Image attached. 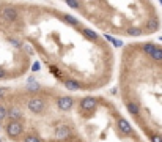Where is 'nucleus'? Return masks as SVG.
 Here are the masks:
<instances>
[{
	"instance_id": "nucleus-4",
	"label": "nucleus",
	"mask_w": 162,
	"mask_h": 142,
	"mask_svg": "<svg viewBox=\"0 0 162 142\" xmlns=\"http://www.w3.org/2000/svg\"><path fill=\"white\" fill-rule=\"evenodd\" d=\"M3 93H5V90L2 87H0V98H2V96H3Z\"/></svg>"
},
{
	"instance_id": "nucleus-3",
	"label": "nucleus",
	"mask_w": 162,
	"mask_h": 142,
	"mask_svg": "<svg viewBox=\"0 0 162 142\" xmlns=\"http://www.w3.org/2000/svg\"><path fill=\"white\" fill-rule=\"evenodd\" d=\"M19 16V11L16 10L14 7H3L2 8V17L8 22H14Z\"/></svg>"
},
{
	"instance_id": "nucleus-1",
	"label": "nucleus",
	"mask_w": 162,
	"mask_h": 142,
	"mask_svg": "<svg viewBox=\"0 0 162 142\" xmlns=\"http://www.w3.org/2000/svg\"><path fill=\"white\" fill-rule=\"evenodd\" d=\"M120 96L145 141L162 142V58H154L142 46L126 49Z\"/></svg>"
},
{
	"instance_id": "nucleus-2",
	"label": "nucleus",
	"mask_w": 162,
	"mask_h": 142,
	"mask_svg": "<svg viewBox=\"0 0 162 142\" xmlns=\"http://www.w3.org/2000/svg\"><path fill=\"white\" fill-rule=\"evenodd\" d=\"M66 142H146L118 106L105 96L76 98V126Z\"/></svg>"
}]
</instances>
